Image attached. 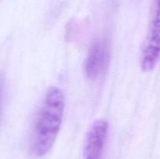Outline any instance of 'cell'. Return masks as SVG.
I'll return each instance as SVG.
<instances>
[{
    "mask_svg": "<svg viewBox=\"0 0 160 159\" xmlns=\"http://www.w3.org/2000/svg\"><path fill=\"white\" fill-rule=\"evenodd\" d=\"M65 110V96L61 89L51 87L38 112L31 136V151L37 157L46 155L52 148L60 130Z\"/></svg>",
    "mask_w": 160,
    "mask_h": 159,
    "instance_id": "cell-1",
    "label": "cell"
},
{
    "mask_svg": "<svg viewBox=\"0 0 160 159\" xmlns=\"http://www.w3.org/2000/svg\"><path fill=\"white\" fill-rule=\"evenodd\" d=\"M160 59V0H156L152 17L141 58V69L152 72Z\"/></svg>",
    "mask_w": 160,
    "mask_h": 159,
    "instance_id": "cell-2",
    "label": "cell"
},
{
    "mask_svg": "<svg viewBox=\"0 0 160 159\" xmlns=\"http://www.w3.org/2000/svg\"><path fill=\"white\" fill-rule=\"evenodd\" d=\"M109 57L108 43L103 39H97L91 46L84 64V73L87 79L95 80L99 77L107 66Z\"/></svg>",
    "mask_w": 160,
    "mask_h": 159,
    "instance_id": "cell-3",
    "label": "cell"
},
{
    "mask_svg": "<svg viewBox=\"0 0 160 159\" xmlns=\"http://www.w3.org/2000/svg\"><path fill=\"white\" fill-rule=\"evenodd\" d=\"M109 131V123L105 118L95 121L86 136L84 159H101Z\"/></svg>",
    "mask_w": 160,
    "mask_h": 159,
    "instance_id": "cell-4",
    "label": "cell"
}]
</instances>
